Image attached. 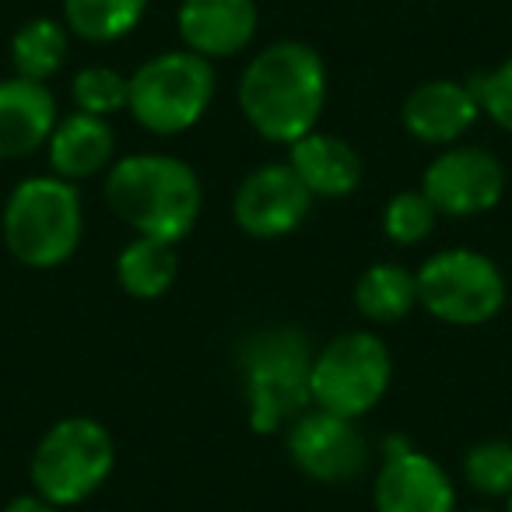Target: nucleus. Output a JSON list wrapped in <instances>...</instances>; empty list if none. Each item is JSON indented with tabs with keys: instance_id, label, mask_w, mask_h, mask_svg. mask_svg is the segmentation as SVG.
I'll return each instance as SVG.
<instances>
[{
	"instance_id": "obj_1",
	"label": "nucleus",
	"mask_w": 512,
	"mask_h": 512,
	"mask_svg": "<svg viewBox=\"0 0 512 512\" xmlns=\"http://www.w3.org/2000/svg\"><path fill=\"white\" fill-rule=\"evenodd\" d=\"M327 102V67L306 43H274L246 67L239 106L249 127L267 141L292 144L316 130Z\"/></svg>"
},
{
	"instance_id": "obj_2",
	"label": "nucleus",
	"mask_w": 512,
	"mask_h": 512,
	"mask_svg": "<svg viewBox=\"0 0 512 512\" xmlns=\"http://www.w3.org/2000/svg\"><path fill=\"white\" fill-rule=\"evenodd\" d=\"M106 197L137 235L179 242L200 218V179L172 155H127L109 169Z\"/></svg>"
},
{
	"instance_id": "obj_3",
	"label": "nucleus",
	"mask_w": 512,
	"mask_h": 512,
	"mask_svg": "<svg viewBox=\"0 0 512 512\" xmlns=\"http://www.w3.org/2000/svg\"><path fill=\"white\" fill-rule=\"evenodd\" d=\"M313 348L299 327H264L239 351L249 428L260 435L292 425L313 404Z\"/></svg>"
},
{
	"instance_id": "obj_4",
	"label": "nucleus",
	"mask_w": 512,
	"mask_h": 512,
	"mask_svg": "<svg viewBox=\"0 0 512 512\" xmlns=\"http://www.w3.org/2000/svg\"><path fill=\"white\" fill-rule=\"evenodd\" d=\"M81 197L67 179L36 176L15 186L4 207V242L25 267H60L81 242Z\"/></svg>"
},
{
	"instance_id": "obj_5",
	"label": "nucleus",
	"mask_w": 512,
	"mask_h": 512,
	"mask_svg": "<svg viewBox=\"0 0 512 512\" xmlns=\"http://www.w3.org/2000/svg\"><path fill=\"white\" fill-rule=\"evenodd\" d=\"M116 463L113 435L92 418H64L39 439L32 481L50 505H78L106 484Z\"/></svg>"
},
{
	"instance_id": "obj_6",
	"label": "nucleus",
	"mask_w": 512,
	"mask_h": 512,
	"mask_svg": "<svg viewBox=\"0 0 512 512\" xmlns=\"http://www.w3.org/2000/svg\"><path fill=\"white\" fill-rule=\"evenodd\" d=\"M214 99V67L200 53H162L130 78V113L151 134H183Z\"/></svg>"
},
{
	"instance_id": "obj_7",
	"label": "nucleus",
	"mask_w": 512,
	"mask_h": 512,
	"mask_svg": "<svg viewBox=\"0 0 512 512\" xmlns=\"http://www.w3.org/2000/svg\"><path fill=\"white\" fill-rule=\"evenodd\" d=\"M414 278H418V302L442 323L477 327L495 320L505 306L502 271L474 249L435 253Z\"/></svg>"
},
{
	"instance_id": "obj_8",
	"label": "nucleus",
	"mask_w": 512,
	"mask_h": 512,
	"mask_svg": "<svg viewBox=\"0 0 512 512\" xmlns=\"http://www.w3.org/2000/svg\"><path fill=\"white\" fill-rule=\"evenodd\" d=\"M390 386V351L376 334H341L313 358V404L341 418H362Z\"/></svg>"
},
{
	"instance_id": "obj_9",
	"label": "nucleus",
	"mask_w": 512,
	"mask_h": 512,
	"mask_svg": "<svg viewBox=\"0 0 512 512\" xmlns=\"http://www.w3.org/2000/svg\"><path fill=\"white\" fill-rule=\"evenodd\" d=\"M288 453L306 477L323 484L355 481L369 463V446L351 418L306 411L288 425Z\"/></svg>"
},
{
	"instance_id": "obj_10",
	"label": "nucleus",
	"mask_w": 512,
	"mask_h": 512,
	"mask_svg": "<svg viewBox=\"0 0 512 512\" xmlns=\"http://www.w3.org/2000/svg\"><path fill=\"white\" fill-rule=\"evenodd\" d=\"M421 193L439 214L467 218V214L491 211L502 200L505 169L491 151L449 148L428 165Z\"/></svg>"
},
{
	"instance_id": "obj_11",
	"label": "nucleus",
	"mask_w": 512,
	"mask_h": 512,
	"mask_svg": "<svg viewBox=\"0 0 512 512\" xmlns=\"http://www.w3.org/2000/svg\"><path fill=\"white\" fill-rule=\"evenodd\" d=\"M313 193L299 179L292 165H260L235 190V221L246 235L278 239L309 218Z\"/></svg>"
},
{
	"instance_id": "obj_12",
	"label": "nucleus",
	"mask_w": 512,
	"mask_h": 512,
	"mask_svg": "<svg viewBox=\"0 0 512 512\" xmlns=\"http://www.w3.org/2000/svg\"><path fill=\"white\" fill-rule=\"evenodd\" d=\"M376 512H456L449 474L418 449H393L376 477Z\"/></svg>"
},
{
	"instance_id": "obj_13",
	"label": "nucleus",
	"mask_w": 512,
	"mask_h": 512,
	"mask_svg": "<svg viewBox=\"0 0 512 512\" xmlns=\"http://www.w3.org/2000/svg\"><path fill=\"white\" fill-rule=\"evenodd\" d=\"M256 32L253 0H183L179 36L200 57H232L246 50Z\"/></svg>"
},
{
	"instance_id": "obj_14",
	"label": "nucleus",
	"mask_w": 512,
	"mask_h": 512,
	"mask_svg": "<svg viewBox=\"0 0 512 512\" xmlns=\"http://www.w3.org/2000/svg\"><path fill=\"white\" fill-rule=\"evenodd\" d=\"M57 99L43 81H0V158H25L50 141Z\"/></svg>"
},
{
	"instance_id": "obj_15",
	"label": "nucleus",
	"mask_w": 512,
	"mask_h": 512,
	"mask_svg": "<svg viewBox=\"0 0 512 512\" xmlns=\"http://www.w3.org/2000/svg\"><path fill=\"white\" fill-rule=\"evenodd\" d=\"M477 106L474 92L460 81H425L404 102V127L425 144H453L474 127Z\"/></svg>"
},
{
	"instance_id": "obj_16",
	"label": "nucleus",
	"mask_w": 512,
	"mask_h": 512,
	"mask_svg": "<svg viewBox=\"0 0 512 512\" xmlns=\"http://www.w3.org/2000/svg\"><path fill=\"white\" fill-rule=\"evenodd\" d=\"M288 148H292L288 165L299 172V179L313 197H348L362 183V158L341 137L309 130Z\"/></svg>"
},
{
	"instance_id": "obj_17",
	"label": "nucleus",
	"mask_w": 512,
	"mask_h": 512,
	"mask_svg": "<svg viewBox=\"0 0 512 512\" xmlns=\"http://www.w3.org/2000/svg\"><path fill=\"white\" fill-rule=\"evenodd\" d=\"M50 165L60 179L74 183V179H88L95 172H102L113 162L116 134L106 123V116L92 113H71L64 120H57L50 134Z\"/></svg>"
},
{
	"instance_id": "obj_18",
	"label": "nucleus",
	"mask_w": 512,
	"mask_h": 512,
	"mask_svg": "<svg viewBox=\"0 0 512 512\" xmlns=\"http://www.w3.org/2000/svg\"><path fill=\"white\" fill-rule=\"evenodd\" d=\"M176 271V242L151 239V235H137L130 246H123L120 260H116V278L134 299L165 295L176 281Z\"/></svg>"
},
{
	"instance_id": "obj_19",
	"label": "nucleus",
	"mask_w": 512,
	"mask_h": 512,
	"mask_svg": "<svg viewBox=\"0 0 512 512\" xmlns=\"http://www.w3.org/2000/svg\"><path fill=\"white\" fill-rule=\"evenodd\" d=\"M355 306L376 323L404 320L418 306V278L397 264H376L358 278Z\"/></svg>"
},
{
	"instance_id": "obj_20",
	"label": "nucleus",
	"mask_w": 512,
	"mask_h": 512,
	"mask_svg": "<svg viewBox=\"0 0 512 512\" xmlns=\"http://www.w3.org/2000/svg\"><path fill=\"white\" fill-rule=\"evenodd\" d=\"M148 0H64V22L88 43H113L134 32Z\"/></svg>"
},
{
	"instance_id": "obj_21",
	"label": "nucleus",
	"mask_w": 512,
	"mask_h": 512,
	"mask_svg": "<svg viewBox=\"0 0 512 512\" xmlns=\"http://www.w3.org/2000/svg\"><path fill=\"white\" fill-rule=\"evenodd\" d=\"M67 57V36L53 18H32L11 39V64L18 78L46 81L60 71Z\"/></svg>"
},
{
	"instance_id": "obj_22",
	"label": "nucleus",
	"mask_w": 512,
	"mask_h": 512,
	"mask_svg": "<svg viewBox=\"0 0 512 512\" xmlns=\"http://www.w3.org/2000/svg\"><path fill=\"white\" fill-rule=\"evenodd\" d=\"M463 474L481 495H512V442H477L463 460Z\"/></svg>"
},
{
	"instance_id": "obj_23",
	"label": "nucleus",
	"mask_w": 512,
	"mask_h": 512,
	"mask_svg": "<svg viewBox=\"0 0 512 512\" xmlns=\"http://www.w3.org/2000/svg\"><path fill=\"white\" fill-rule=\"evenodd\" d=\"M71 95L81 113L109 116L130 102V78H123L113 67H85V71L74 78Z\"/></svg>"
},
{
	"instance_id": "obj_24",
	"label": "nucleus",
	"mask_w": 512,
	"mask_h": 512,
	"mask_svg": "<svg viewBox=\"0 0 512 512\" xmlns=\"http://www.w3.org/2000/svg\"><path fill=\"white\" fill-rule=\"evenodd\" d=\"M435 214L439 211L428 204L425 193H397L383 211L386 239L397 246H414V242L428 239L435 228Z\"/></svg>"
},
{
	"instance_id": "obj_25",
	"label": "nucleus",
	"mask_w": 512,
	"mask_h": 512,
	"mask_svg": "<svg viewBox=\"0 0 512 512\" xmlns=\"http://www.w3.org/2000/svg\"><path fill=\"white\" fill-rule=\"evenodd\" d=\"M470 92H474L477 106H481L498 127L512 134V57L505 60L498 71L481 74V78L470 81Z\"/></svg>"
},
{
	"instance_id": "obj_26",
	"label": "nucleus",
	"mask_w": 512,
	"mask_h": 512,
	"mask_svg": "<svg viewBox=\"0 0 512 512\" xmlns=\"http://www.w3.org/2000/svg\"><path fill=\"white\" fill-rule=\"evenodd\" d=\"M4 512H57V505H50L46 498H39V495H18Z\"/></svg>"
},
{
	"instance_id": "obj_27",
	"label": "nucleus",
	"mask_w": 512,
	"mask_h": 512,
	"mask_svg": "<svg viewBox=\"0 0 512 512\" xmlns=\"http://www.w3.org/2000/svg\"><path fill=\"white\" fill-rule=\"evenodd\" d=\"M505 512H512V495H509V509H505Z\"/></svg>"
},
{
	"instance_id": "obj_28",
	"label": "nucleus",
	"mask_w": 512,
	"mask_h": 512,
	"mask_svg": "<svg viewBox=\"0 0 512 512\" xmlns=\"http://www.w3.org/2000/svg\"><path fill=\"white\" fill-rule=\"evenodd\" d=\"M474 512H481V509H474Z\"/></svg>"
}]
</instances>
